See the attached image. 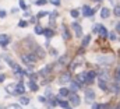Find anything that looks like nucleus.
I'll return each instance as SVG.
<instances>
[{"instance_id": "obj_47", "label": "nucleus", "mask_w": 120, "mask_h": 109, "mask_svg": "<svg viewBox=\"0 0 120 109\" xmlns=\"http://www.w3.org/2000/svg\"><path fill=\"white\" fill-rule=\"evenodd\" d=\"M116 32H119L120 34V23L119 24H116Z\"/></svg>"}, {"instance_id": "obj_41", "label": "nucleus", "mask_w": 120, "mask_h": 109, "mask_svg": "<svg viewBox=\"0 0 120 109\" xmlns=\"http://www.w3.org/2000/svg\"><path fill=\"white\" fill-rule=\"evenodd\" d=\"M7 16V13H6V10H0V18H4Z\"/></svg>"}, {"instance_id": "obj_31", "label": "nucleus", "mask_w": 120, "mask_h": 109, "mask_svg": "<svg viewBox=\"0 0 120 109\" xmlns=\"http://www.w3.org/2000/svg\"><path fill=\"white\" fill-rule=\"evenodd\" d=\"M70 16H71L73 18H77V17L80 16V11H78V10H71V11H70Z\"/></svg>"}, {"instance_id": "obj_21", "label": "nucleus", "mask_w": 120, "mask_h": 109, "mask_svg": "<svg viewBox=\"0 0 120 109\" xmlns=\"http://www.w3.org/2000/svg\"><path fill=\"white\" fill-rule=\"evenodd\" d=\"M59 106H60V108H63V109H70V102L59 99Z\"/></svg>"}, {"instance_id": "obj_37", "label": "nucleus", "mask_w": 120, "mask_h": 109, "mask_svg": "<svg viewBox=\"0 0 120 109\" xmlns=\"http://www.w3.org/2000/svg\"><path fill=\"white\" fill-rule=\"evenodd\" d=\"M18 25L21 28H25V27H28V21H24V20H21L20 23H18Z\"/></svg>"}, {"instance_id": "obj_6", "label": "nucleus", "mask_w": 120, "mask_h": 109, "mask_svg": "<svg viewBox=\"0 0 120 109\" xmlns=\"http://www.w3.org/2000/svg\"><path fill=\"white\" fill-rule=\"evenodd\" d=\"M8 43H10V36L1 34V35H0V46H1V48H6Z\"/></svg>"}, {"instance_id": "obj_28", "label": "nucleus", "mask_w": 120, "mask_h": 109, "mask_svg": "<svg viewBox=\"0 0 120 109\" xmlns=\"http://www.w3.org/2000/svg\"><path fill=\"white\" fill-rule=\"evenodd\" d=\"M99 81H108V73L106 71L99 73Z\"/></svg>"}, {"instance_id": "obj_23", "label": "nucleus", "mask_w": 120, "mask_h": 109, "mask_svg": "<svg viewBox=\"0 0 120 109\" xmlns=\"http://www.w3.org/2000/svg\"><path fill=\"white\" fill-rule=\"evenodd\" d=\"M43 35H45V36H46L48 39H50V38H52V36L55 35V32H53V29H49V28H48V29H45Z\"/></svg>"}, {"instance_id": "obj_35", "label": "nucleus", "mask_w": 120, "mask_h": 109, "mask_svg": "<svg viewBox=\"0 0 120 109\" xmlns=\"http://www.w3.org/2000/svg\"><path fill=\"white\" fill-rule=\"evenodd\" d=\"M115 78H116V81L120 84V69H117V70L115 71Z\"/></svg>"}, {"instance_id": "obj_26", "label": "nucleus", "mask_w": 120, "mask_h": 109, "mask_svg": "<svg viewBox=\"0 0 120 109\" xmlns=\"http://www.w3.org/2000/svg\"><path fill=\"white\" fill-rule=\"evenodd\" d=\"M78 88H80V85H78L77 82H75V81H71V85H70V91H71V92H75Z\"/></svg>"}, {"instance_id": "obj_19", "label": "nucleus", "mask_w": 120, "mask_h": 109, "mask_svg": "<svg viewBox=\"0 0 120 109\" xmlns=\"http://www.w3.org/2000/svg\"><path fill=\"white\" fill-rule=\"evenodd\" d=\"M99 35H101V38H108L109 36V32H108V29L103 27H101V29H99Z\"/></svg>"}, {"instance_id": "obj_20", "label": "nucleus", "mask_w": 120, "mask_h": 109, "mask_svg": "<svg viewBox=\"0 0 120 109\" xmlns=\"http://www.w3.org/2000/svg\"><path fill=\"white\" fill-rule=\"evenodd\" d=\"M109 16H110V11H109V8L103 7V8L101 10V17H102V18H108Z\"/></svg>"}, {"instance_id": "obj_4", "label": "nucleus", "mask_w": 120, "mask_h": 109, "mask_svg": "<svg viewBox=\"0 0 120 109\" xmlns=\"http://www.w3.org/2000/svg\"><path fill=\"white\" fill-rule=\"evenodd\" d=\"M75 82H77L80 87H82V84H84V82H87V71L80 73V74L75 77Z\"/></svg>"}, {"instance_id": "obj_38", "label": "nucleus", "mask_w": 120, "mask_h": 109, "mask_svg": "<svg viewBox=\"0 0 120 109\" xmlns=\"http://www.w3.org/2000/svg\"><path fill=\"white\" fill-rule=\"evenodd\" d=\"M18 3H20V7H21L22 10H25V11H27V4H25V1H24V0H20Z\"/></svg>"}, {"instance_id": "obj_51", "label": "nucleus", "mask_w": 120, "mask_h": 109, "mask_svg": "<svg viewBox=\"0 0 120 109\" xmlns=\"http://www.w3.org/2000/svg\"><path fill=\"white\" fill-rule=\"evenodd\" d=\"M70 109H71V108H70Z\"/></svg>"}, {"instance_id": "obj_24", "label": "nucleus", "mask_w": 120, "mask_h": 109, "mask_svg": "<svg viewBox=\"0 0 120 109\" xmlns=\"http://www.w3.org/2000/svg\"><path fill=\"white\" fill-rule=\"evenodd\" d=\"M4 109H22V106H21V104H10Z\"/></svg>"}, {"instance_id": "obj_48", "label": "nucleus", "mask_w": 120, "mask_h": 109, "mask_svg": "<svg viewBox=\"0 0 120 109\" xmlns=\"http://www.w3.org/2000/svg\"><path fill=\"white\" fill-rule=\"evenodd\" d=\"M92 1H96V3H99V1H102V0H92Z\"/></svg>"}, {"instance_id": "obj_12", "label": "nucleus", "mask_w": 120, "mask_h": 109, "mask_svg": "<svg viewBox=\"0 0 120 109\" xmlns=\"http://www.w3.org/2000/svg\"><path fill=\"white\" fill-rule=\"evenodd\" d=\"M15 85H17L15 82H14V84H8V85L6 87V91H7L10 95H17V94H15Z\"/></svg>"}, {"instance_id": "obj_40", "label": "nucleus", "mask_w": 120, "mask_h": 109, "mask_svg": "<svg viewBox=\"0 0 120 109\" xmlns=\"http://www.w3.org/2000/svg\"><path fill=\"white\" fill-rule=\"evenodd\" d=\"M109 38H110L112 41H115V39H116V32H110V34H109Z\"/></svg>"}, {"instance_id": "obj_3", "label": "nucleus", "mask_w": 120, "mask_h": 109, "mask_svg": "<svg viewBox=\"0 0 120 109\" xmlns=\"http://www.w3.org/2000/svg\"><path fill=\"white\" fill-rule=\"evenodd\" d=\"M59 82L60 84L71 82V74H70V73H61V74L59 76Z\"/></svg>"}, {"instance_id": "obj_25", "label": "nucleus", "mask_w": 120, "mask_h": 109, "mask_svg": "<svg viewBox=\"0 0 120 109\" xmlns=\"http://www.w3.org/2000/svg\"><path fill=\"white\" fill-rule=\"evenodd\" d=\"M28 87L31 91H38V84L35 81H28Z\"/></svg>"}, {"instance_id": "obj_33", "label": "nucleus", "mask_w": 120, "mask_h": 109, "mask_svg": "<svg viewBox=\"0 0 120 109\" xmlns=\"http://www.w3.org/2000/svg\"><path fill=\"white\" fill-rule=\"evenodd\" d=\"M46 14H49V13H46V11H39V13L36 14V18H38V20H41V18H43Z\"/></svg>"}, {"instance_id": "obj_30", "label": "nucleus", "mask_w": 120, "mask_h": 109, "mask_svg": "<svg viewBox=\"0 0 120 109\" xmlns=\"http://www.w3.org/2000/svg\"><path fill=\"white\" fill-rule=\"evenodd\" d=\"M101 27H102L101 24H95V25L92 27V32H94V34H99V29H101Z\"/></svg>"}, {"instance_id": "obj_7", "label": "nucleus", "mask_w": 120, "mask_h": 109, "mask_svg": "<svg viewBox=\"0 0 120 109\" xmlns=\"http://www.w3.org/2000/svg\"><path fill=\"white\" fill-rule=\"evenodd\" d=\"M34 53L36 54L39 59H43V57H45V51H43L41 46H38V45H35V46H34Z\"/></svg>"}, {"instance_id": "obj_42", "label": "nucleus", "mask_w": 120, "mask_h": 109, "mask_svg": "<svg viewBox=\"0 0 120 109\" xmlns=\"http://www.w3.org/2000/svg\"><path fill=\"white\" fill-rule=\"evenodd\" d=\"M91 109H99V104H95V102H94V104L91 105Z\"/></svg>"}, {"instance_id": "obj_10", "label": "nucleus", "mask_w": 120, "mask_h": 109, "mask_svg": "<svg viewBox=\"0 0 120 109\" xmlns=\"http://www.w3.org/2000/svg\"><path fill=\"white\" fill-rule=\"evenodd\" d=\"M109 91H110V92H113V94H119V92H120V84L117 81H115L110 87H109Z\"/></svg>"}, {"instance_id": "obj_50", "label": "nucleus", "mask_w": 120, "mask_h": 109, "mask_svg": "<svg viewBox=\"0 0 120 109\" xmlns=\"http://www.w3.org/2000/svg\"><path fill=\"white\" fill-rule=\"evenodd\" d=\"M0 109H3V108H0Z\"/></svg>"}, {"instance_id": "obj_49", "label": "nucleus", "mask_w": 120, "mask_h": 109, "mask_svg": "<svg viewBox=\"0 0 120 109\" xmlns=\"http://www.w3.org/2000/svg\"><path fill=\"white\" fill-rule=\"evenodd\" d=\"M117 109H120V105H119V106H117Z\"/></svg>"}, {"instance_id": "obj_34", "label": "nucleus", "mask_w": 120, "mask_h": 109, "mask_svg": "<svg viewBox=\"0 0 120 109\" xmlns=\"http://www.w3.org/2000/svg\"><path fill=\"white\" fill-rule=\"evenodd\" d=\"M46 3H49V0H36V1H35L36 6H45Z\"/></svg>"}, {"instance_id": "obj_17", "label": "nucleus", "mask_w": 120, "mask_h": 109, "mask_svg": "<svg viewBox=\"0 0 120 109\" xmlns=\"http://www.w3.org/2000/svg\"><path fill=\"white\" fill-rule=\"evenodd\" d=\"M61 31H63V38H64V41L70 39V32H68V29H67L66 25H61Z\"/></svg>"}, {"instance_id": "obj_44", "label": "nucleus", "mask_w": 120, "mask_h": 109, "mask_svg": "<svg viewBox=\"0 0 120 109\" xmlns=\"http://www.w3.org/2000/svg\"><path fill=\"white\" fill-rule=\"evenodd\" d=\"M99 109H108V105L106 104H99Z\"/></svg>"}, {"instance_id": "obj_9", "label": "nucleus", "mask_w": 120, "mask_h": 109, "mask_svg": "<svg viewBox=\"0 0 120 109\" xmlns=\"http://www.w3.org/2000/svg\"><path fill=\"white\" fill-rule=\"evenodd\" d=\"M82 16L84 17H92L94 16V10L90 6H82Z\"/></svg>"}, {"instance_id": "obj_18", "label": "nucleus", "mask_w": 120, "mask_h": 109, "mask_svg": "<svg viewBox=\"0 0 120 109\" xmlns=\"http://www.w3.org/2000/svg\"><path fill=\"white\" fill-rule=\"evenodd\" d=\"M90 41H91V35H84V38H82V43H81V46H82V48H87V46L90 45Z\"/></svg>"}, {"instance_id": "obj_36", "label": "nucleus", "mask_w": 120, "mask_h": 109, "mask_svg": "<svg viewBox=\"0 0 120 109\" xmlns=\"http://www.w3.org/2000/svg\"><path fill=\"white\" fill-rule=\"evenodd\" d=\"M113 13H115V16H116V17H120V6H116V7H115Z\"/></svg>"}, {"instance_id": "obj_45", "label": "nucleus", "mask_w": 120, "mask_h": 109, "mask_svg": "<svg viewBox=\"0 0 120 109\" xmlns=\"http://www.w3.org/2000/svg\"><path fill=\"white\" fill-rule=\"evenodd\" d=\"M64 62H66V56H63V57L59 59V63H64Z\"/></svg>"}, {"instance_id": "obj_16", "label": "nucleus", "mask_w": 120, "mask_h": 109, "mask_svg": "<svg viewBox=\"0 0 120 109\" xmlns=\"http://www.w3.org/2000/svg\"><path fill=\"white\" fill-rule=\"evenodd\" d=\"M70 90L68 88H60L59 90V97H61V98H64V97H70Z\"/></svg>"}, {"instance_id": "obj_43", "label": "nucleus", "mask_w": 120, "mask_h": 109, "mask_svg": "<svg viewBox=\"0 0 120 109\" xmlns=\"http://www.w3.org/2000/svg\"><path fill=\"white\" fill-rule=\"evenodd\" d=\"M38 101L39 102H46V98L45 97H38Z\"/></svg>"}, {"instance_id": "obj_11", "label": "nucleus", "mask_w": 120, "mask_h": 109, "mask_svg": "<svg viewBox=\"0 0 120 109\" xmlns=\"http://www.w3.org/2000/svg\"><path fill=\"white\" fill-rule=\"evenodd\" d=\"M52 71V67L50 66H45L41 71H39V76H42V77H46V76H49V73Z\"/></svg>"}, {"instance_id": "obj_5", "label": "nucleus", "mask_w": 120, "mask_h": 109, "mask_svg": "<svg viewBox=\"0 0 120 109\" xmlns=\"http://www.w3.org/2000/svg\"><path fill=\"white\" fill-rule=\"evenodd\" d=\"M71 28L74 29V32H75V35L78 38H82V28H81V25L78 23H73L71 24Z\"/></svg>"}, {"instance_id": "obj_32", "label": "nucleus", "mask_w": 120, "mask_h": 109, "mask_svg": "<svg viewBox=\"0 0 120 109\" xmlns=\"http://www.w3.org/2000/svg\"><path fill=\"white\" fill-rule=\"evenodd\" d=\"M38 76H39V73H31L30 74V81H35V80L38 78Z\"/></svg>"}, {"instance_id": "obj_13", "label": "nucleus", "mask_w": 120, "mask_h": 109, "mask_svg": "<svg viewBox=\"0 0 120 109\" xmlns=\"http://www.w3.org/2000/svg\"><path fill=\"white\" fill-rule=\"evenodd\" d=\"M24 92H25V87H24L21 82H18V84L15 85V94H17V95H22Z\"/></svg>"}, {"instance_id": "obj_22", "label": "nucleus", "mask_w": 120, "mask_h": 109, "mask_svg": "<svg viewBox=\"0 0 120 109\" xmlns=\"http://www.w3.org/2000/svg\"><path fill=\"white\" fill-rule=\"evenodd\" d=\"M34 32H35L36 35H41V34H43V32H45V29L41 27L39 24H36V25H35V28H34Z\"/></svg>"}, {"instance_id": "obj_2", "label": "nucleus", "mask_w": 120, "mask_h": 109, "mask_svg": "<svg viewBox=\"0 0 120 109\" xmlns=\"http://www.w3.org/2000/svg\"><path fill=\"white\" fill-rule=\"evenodd\" d=\"M68 99H70V104H71L73 106H78V105L81 104V98H80L75 92H71L70 97H68Z\"/></svg>"}, {"instance_id": "obj_46", "label": "nucleus", "mask_w": 120, "mask_h": 109, "mask_svg": "<svg viewBox=\"0 0 120 109\" xmlns=\"http://www.w3.org/2000/svg\"><path fill=\"white\" fill-rule=\"evenodd\" d=\"M4 78H6V76H4V74H0V82L4 81Z\"/></svg>"}, {"instance_id": "obj_39", "label": "nucleus", "mask_w": 120, "mask_h": 109, "mask_svg": "<svg viewBox=\"0 0 120 109\" xmlns=\"http://www.w3.org/2000/svg\"><path fill=\"white\" fill-rule=\"evenodd\" d=\"M49 3H52L53 6H60L61 1H60V0H49Z\"/></svg>"}, {"instance_id": "obj_29", "label": "nucleus", "mask_w": 120, "mask_h": 109, "mask_svg": "<svg viewBox=\"0 0 120 109\" xmlns=\"http://www.w3.org/2000/svg\"><path fill=\"white\" fill-rule=\"evenodd\" d=\"M20 104H21V105H28V104H30V98L21 97V98H20Z\"/></svg>"}, {"instance_id": "obj_14", "label": "nucleus", "mask_w": 120, "mask_h": 109, "mask_svg": "<svg viewBox=\"0 0 120 109\" xmlns=\"http://www.w3.org/2000/svg\"><path fill=\"white\" fill-rule=\"evenodd\" d=\"M98 62L101 63V64H103V63H106V64H112V57H103V56H99L98 57Z\"/></svg>"}, {"instance_id": "obj_8", "label": "nucleus", "mask_w": 120, "mask_h": 109, "mask_svg": "<svg viewBox=\"0 0 120 109\" xmlns=\"http://www.w3.org/2000/svg\"><path fill=\"white\" fill-rule=\"evenodd\" d=\"M94 98H95L94 90H87V91H85V101L90 104V102H94Z\"/></svg>"}, {"instance_id": "obj_15", "label": "nucleus", "mask_w": 120, "mask_h": 109, "mask_svg": "<svg viewBox=\"0 0 120 109\" xmlns=\"http://www.w3.org/2000/svg\"><path fill=\"white\" fill-rule=\"evenodd\" d=\"M95 77H96V73H94V71H87V82H88V84H92L94 80H95Z\"/></svg>"}, {"instance_id": "obj_1", "label": "nucleus", "mask_w": 120, "mask_h": 109, "mask_svg": "<svg viewBox=\"0 0 120 109\" xmlns=\"http://www.w3.org/2000/svg\"><path fill=\"white\" fill-rule=\"evenodd\" d=\"M21 59H22V62L28 66V67H31L34 63H36L38 60H39V57L36 56L35 53H28V54H22L21 56Z\"/></svg>"}, {"instance_id": "obj_27", "label": "nucleus", "mask_w": 120, "mask_h": 109, "mask_svg": "<svg viewBox=\"0 0 120 109\" xmlns=\"http://www.w3.org/2000/svg\"><path fill=\"white\" fill-rule=\"evenodd\" d=\"M99 88H101L102 91H109V87H108L106 81H99Z\"/></svg>"}]
</instances>
